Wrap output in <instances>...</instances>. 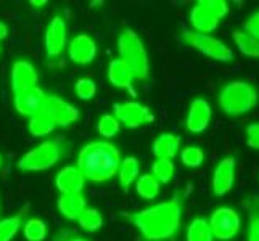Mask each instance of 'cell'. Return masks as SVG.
Returning a JSON list of instances; mask_svg holds the SVG:
<instances>
[{"mask_svg": "<svg viewBox=\"0 0 259 241\" xmlns=\"http://www.w3.org/2000/svg\"><path fill=\"white\" fill-rule=\"evenodd\" d=\"M211 116H212L211 105L204 98H195L190 103V110L189 114H187V121H185L187 130L192 133L204 132L209 126Z\"/></svg>", "mask_w": 259, "mask_h": 241, "instance_id": "5bb4252c", "label": "cell"}, {"mask_svg": "<svg viewBox=\"0 0 259 241\" xmlns=\"http://www.w3.org/2000/svg\"><path fill=\"white\" fill-rule=\"evenodd\" d=\"M182 40L190 45L192 49L198 50L203 55H206L208 58H212L216 61H222V63H227V61L234 60V52L229 49L222 40L212 37L209 34H198L195 31H185L182 32Z\"/></svg>", "mask_w": 259, "mask_h": 241, "instance_id": "52a82bcc", "label": "cell"}, {"mask_svg": "<svg viewBox=\"0 0 259 241\" xmlns=\"http://www.w3.org/2000/svg\"><path fill=\"white\" fill-rule=\"evenodd\" d=\"M243 28H245L243 31L249 32L259 42V10L254 12L251 16L248 18V20L245 21V24H243Z\"/></svg>", "mask_w": 259, "mask_h": 241, "instance_id": "e575fe53", "label": "cell"}, {"mask_svg": "<svg viewBox=\"0 0 259 241\" xmlns=\"http://www.w3.org/2000/svg\"><path fill=\"white\" fill-rule=\"evenodd\" d=\"M69 60L76 65H89L97 57V43L87 34H79L68 45Z\"/></svg>", "mask_w": 259, "mask_h": 241, "instance_id": "2e32d148", "label": "cell"}, {"mask_svg": "<svg viewBox=\"0 0 259 241\" xmlns=\"http://www.w3.org/2000/svg\"><path fill=\"white\" fill-rule=\"evenodd\" d=\"M118 52L119 58L127 65L131 73L136 80H144L148 79L150 74V61H148V53L144 45V42L137 35L136 31L126 29L119 34L118 37Z\"/></svg>", "mask_w": 259, "mask_h": 241, "instance_id": "277c9868", "label": "cell"}, {"mask_svg": "<svg viewBox=\"0 0 259 241\" xmlns=\"http://www.w3.org/2000/svg\"><path fill=\"white\" fill-rule=\"evenodd\" d=\"M246 145L259 151V122L249 124L246 127Z\"/></svg>", "mask_w": 259, "mask_h": 241, "instance_id": "836d02e7", "label": "cell"}, {"mask_svg": "<svg viewBox=\"0 0 259 241\" xmlns=\"http://www.w3.org/2000/svg\"><path fill=\"white\" fill-rule=\"evenodd\" d=\"M181 161L187 167H200L204 161V151L200 147H187L182 150Z\"/></svg>", "mask_w": 259, "mask_h": 241, "instance_id": "1f68e13d", "label": "cell"}, {"mask_svg": "<svg viewBox=\"0 0 259 241\" xmlns=\"http://www.w3.org/2000/svg\"><path fill=\"white\" fill-rule=\"evenodd\" d=\"M108 80L111 82V85H114L116 88H126V90H132V80L134 76L131 73V69L127 68V65L124 63L121 58H114L110 61L108 65Z\"/></svg>", "mask_w": 259, "mask_h": 241, "instance_id": "ac0fdd59", "label": "cell"}, {"mask_svg": "<svg viewBox=\"0 0 259 241\" xmlns=\"http://www.w3.org/2000/svg\"><path fill=\"white\" fill-rule=\"evenodd\" d=\"M68 43V26L61 16L52 18L46 29V53L47 58H58Z\"/></svg>", "mask_w": 259, "mask_h": 241, "instance_id": "8fae6325", "label": "cell"}, {"mask_svg": "<svg viewBox=\"0 0 259 241\" xmlns=\"http://www.w3.org/2000/svg\"><path fill=\"white\" fill-rule=\"evenodd\" d=\"M113 111H114V118L119 121V124H124L129 129H137L140 126L151 124L155 121V116L150 111L148 106L134 100L114 103Z\"/></svg>", "mask_w": 259, "mask_h": 241, "instance_id": "ba28073f", "label": "cell"}, {"mask_svg": "<svg viewBox=\"0 0 259 241\" xmlns=\"http://www.w3.org/2000/svg\"><path fill=\"white\" fill-rule=\"evenodd\" d=\"M10 84L15 97L35 87V84H37V71H35L34 65L26 60H18L12 66Z\"/></svg>", "mask_w": 259, "mask_h": 241, "instance_id": "7c38bea8", "label": "cell"}, {"mask_svg": "<svg viewBox=\"0 0 259 241\" xmlns=\"http://www.w3.org/2000/svg\"><path fill=\"white\" fill-rule=\"evenodd\" d=\"M159 188H161V183L151 174H142L136 180V191L144 200H155L159 195Z\"/></svg>", "mask_w": 259, "mask_h": 241, "instance_id": "603a6c76", "label": "cell"}, {"mask_svg": "<svg viewBox=\"0 0 259 241\" xmlns=\"http://www.w3.org/2000/svg\"><path fill=\"white\" fill-rule=\"evenodd\" d=\"M176 174V166L171 159H156L151 166V175L159 183H169Z\"/></svg>", "mask_w": 259, "mask_h": 241, "instance_id": "484cf974", "label": "cell"}, {"mask_svg": "<svg viewBox=\"0 0 259 241\" xmlns=\"http://www.w3.org/2000/svg\"><path fill=\"white\" fill-rule=\"evenodd\" d=\"M63 156V147L57 140L42 141L18 161V167L24 172H42L53 167Z\"/></svg>", "mask_w": 259, "mask_h": 241, "instance_id": "8992f818", "label": "cell"}, {"mask_svg": "<svg viewBox=\"0 0 259 241\" xmlns=\"http://www.w3.org/2000/svg\"><path fill=\"white\" fill-rule=\"evenodd\" d=\"M121 153L110 141L95 140L87 143L77 156V169L84 174L85 180L94 183L108 182L118 174Z\"/></svg>", "mask_w": 259, "mask_h": 241, "instance_id": "7a4b0ae2", "label": "cell"}, {"mask_svg": "<svg viewBox=\"0 0 259 241\" xmlns=\"http://www.w3.org/2000/svg\"><path fill=\"white\" fill-rule=\"evenodd\" d=\"M139 172H140V164L136 156H127L121 159V164L118 169V178H119L122 190H127L129 186L137 180Z\"/></svg>", "mask_w": 259, "mask_h": 241, "instance_id": "44dd1931", "label": "cell"}, {"mask_svg": "<svg viewBox=\"0 0 259 241\" xmlns=\"http://www.w3.org/2000/svg\"><path fill=\"white\" fill-rule=\"evenodd\" d=\"M259 102L257 90L253 84L245 80H234L221 88L218 103L226 116L238 118L254 110Z\"/></svg>", "mask_w": 259, "mask_h": 241, "instance_id": "3957f363", "label": "cell"}, {"mask_svg": "<svg viewBox=\"0 0 259 241\" xmlns=\"http://www.w3.org/2000/svg\"><path fill=\"white\" fill-rule=\"evenodd\" d=\"M71 241H87V239H84V238H73Z\"/></svg>", "mask_w": 259, "mask_h": 241, "instance_id": "74e56055", "label": "cell"}, {"mask_svg": "<svg viewBox=\"0 0 259 241\" xmlns=\"http://www.w3.org/2000/svg\"><path fill=\"white\" fill-rule=\"evenodd\" d=\"M42 113H46L58 127H69L79 119V111L76 106L61 100L57 95H47Z\"/></svg>", "mask_w": 259, "mask_h": 241, "instance_id": "30bf717a", "label": "cell"}, {"mask_svg": "<svg viewBox=\"0 0 259 241\" xmlns=\"http://www.w3.org/2000/svg\"><path fill=\"white\" fill-rule=\"evenodd\" d=\"M181 150V138L174 133H161L153 141V155L156 159H172Z\"/></svg>", "mask_w": 259, "mask_h": 241, "instance_id": "ffe728a7", "label": "cell"}, {"mask_svg": "<svg viewBox=\"0 0 259 241\" xmlns=\"http://www.w3.org/2000/svg\"><path fill=\"white\" fill-rule=\"evenodd\" d=\"M29 4H31V5H34L35 8H42V7H46L49 2H47V0H39V2H37V0H31Z\"/></svg>", "mask_w": 259, "mask_h": 241, "instance_id": "8d00e7d4", "label": "cell"}, {"mask_svg": "<svg viewBox=\"0 0 259 241\" xmlns=\"http://www.w3.org/2000/svg\"><path fill=\"white\" fill-rule=\"evenodd\" d=\"M249 225H248V241H259V198L246 203Z\"/></svg>", "mask_w": 259, "mask_h": 241, "instance_id": "f546056e", "label": "cell"}, {"mask_svg": "<svg viewBox=\"0 0 259 241\" xmlns=\"http://www.w3.org/2000/svg\"><path fill=\"white\" fill-rule=\"evenodd\" d=\"M23 233L28 241H44L47 236V225L40 219H29L23 224Z\"/></svg>", "mask_w": 259, "mask_h": 241, "instance_id": "4316f807", "label": "cell"}, {"mask_svg": "<svg viewBox=\"0 0 259 241\" xmlns=\"http://www.w3.org/2000/svg\"><path fill=\"white\" fill-rule=\"evenodd\" d=\"M79 225H81L85 231H97L103 227V217L102 214L94 208H85L84 212L77 219Z\"/></svg>", "mask_w": 259, "mask_h": 241, "instance_id": "f1b7e54d", "label": "cell"}, {"mask_svg": "<svg viewBox=\"0 0 259 241\" xmlns=\"http://www.w3.org/2000/svg\"><path fill=\"white\" fill-rule=\"evenodd\" d=\"M7 35H8V28H7V24L0 21V40L7 39Z\"/></svg>", "mask_w": 259, "mask_h": 241, "instance_id": "d590c367", "label": "cell"}, {"mask_svg": "<svg viewBox=\"0 0 259 241\" xmlns=\"http://www.w3.org/2000/svg\"><path fill=\"white\" fill-rule=\"evenodd\" d=\"M55 122H53L46 113H37L32 118H29V124H28V129L29 133L34 137H46L49 133H52L55 130Z\"/></svg>", "mask_w": 259, "mask_h": 241, "instance_id": "d4e9b609", "label": "cell"}, {"mask_svg": "<svg viewBox=\"0 0 259 241\" xmlns=\"http://www.w3.org/2000/svg\"><path fill=\"white\" fill-rule=\"evenodd\" d=\"M74 90L81 100H92L97 93V85L91 77H81L76 80Z\"/></svg>", "mask_w": 259, "mask_h": 241, "instance_id": "d6a6232c", "label": "cell"}, {"mask_svg": "<svg viewBox=\"0 0 259 241\" xmlns=\"http://www.w3.org/2000/svg\"><path fill=\"white\" fill-rule=\"evenodd\" d=\"M234 42L240 53L249 58H259V42L246 31H234Z\"/></svg>", "mask_w": 259, "mask_h": 241, "instance_id": "7402d4cb", "label": "cell"}, {"mask_svg": "<svg viewBox=\"0 0 259 241\" xmlns=\"http://www.w3.org/2000/svg\"><path fill=\"white\" fill-rule=\"evenodd\" d=\"M2 163H4V159H2V155H0V166H2Z\"/></svg>", "mask_w": 259, "mask_h": 241, "instance_id": "f35d334b", "label": "cell"}, {"mask_svg": "<svg viewBox=\"0 0 259 241\" xmlns=\"http://www.w3.org/2000/svg\"><path fill=\"white\" fill-rule=\"evenodd\" d=\"M227 13L229 4L226 0H200L190 12V24L195 32L209 34L218 29Z\"/></svg>", "mask_w": 259, "mask_h": 241, "instance_id": "5b68a950", "label": "cell"}, {"mask_svg": "<svg viewBox=\"0 0 259 241\" xmlns=\"http://www.w3.org/2000/svg\"><path fill=\"white\" fill-rule=\"evenodd\" d=\"M235 158H224L214 169L212 174V193L216 196L227 195L235 183Z\"/></svg>", "mask_w": 259, "mask_h": 241, "instance_id": "4fadbf2b", "label": "cell"}, {"mask_svg": "<svg viewBox=\"0 0 259 241\" xmlns=\"http://www.w3.org/2000/svg\"><path fill=\"white\" fill-rule=\"evenodd\" d=\"M187 241H214L212 231L206 219L196 217L187 228Z\"/></svg>", "mask_w": 259, "mask_h": 241, "instance_id": "cb8c5ba5", "label": "cell"}, {"mask_svg": "<svg viewBox=\"0 0 259 241\" xmlns=\"http://www.w3.org/2000/svg\"><path fill=\"white\" fill-rule=\"evenodd\" d=\"M23 212L0 220V241H12L21 228Z\"/></svg>", "mask_w": 259, "mask_h": 241, "instance_id": "83f0119b", "label": "cell"}, {"mask_svg": "<svg viewBox=\"0 0 259 241\" xmlns=\"http://www.w3.org/2000/svg\"><path fill=\"white\" fill-rule=\"evenodd\" d=\"M87 208L85 198L82 193H73V195H61L58 198V211L61 216L68 220H77L79 216Z\"/></svg>", "mask_w": 259, "mask_h": 241, "instance_id": "d6986e66", "label": "cell"}, {"mask_svg": "<svg viewBox=\"0 0 259 241\" xmlns=\"http://www.w3.org/2000/svg\"><path fill=\"white\" fill-rule=\"evenodd\" d=\"M126 219L150 241L169 239L181 228L182 201L176 195L169 201L158 203L151 208L126 214Z\"/></svg>", "mask_w": 259, "mask_h": 241, "instance_id": "6da1fadb", "label": "cell"}, {"mask_svg": "<svg viewBox=\"0 0 259 241\" xmlns=\"http://www.w3.org/2000/svg\"><path fill=\"white\" fill-rule=\"evenodd\" d=\"M121 124L113 114H103L97 124V132L105 138H111L119 132Z\"/></svg>", "mask_w": 259, "mask_h": 241, "instance_id": "4dcf8cb0", "label": "cell"}, {"mask_svg": "<svg viewBox=\"0 0 259 241\" xmlns=\"http://www.w3.org/2000/svg\"><path fill=\"white\" fill-rule=\"evenodd\" d=\"M55 183L61 195L82 193L85 185V177L77 169V166H66L57 174Z\"/></svg>", "mask_w": 259, "mask_h": 241, "instance_id": "e0dca14e", "label": "cell"}, {"mask_svg": "<svg viewBox=\"0 0 259 241\" xmlns=\"http://www.w3.org/2000/svg\"><path fill=\"white\" fill-rule=\"evenodd\" d=\"M47 93L42 90L40 87H32L29 90H26L20 95L15 97V110L20 113L21 116H26V118H32L37 113L42 111L44 103H46Z\"/></svg>", "mask_w": 259, "mask_h": 241, "instance_id": "9a60e30c", "label": "cell"}, {"mask_svg": "<svg viewBox=\"0 0 259 241\" xmlns=\"http://www.w3.org/2000/svg\"><path fill=\"white\" fill-rule=\"evenodd\" d=\"M209 228L212 231V236L221 241L232 239L240 230L242 225V219H240L238 212L232 208H218L211 214L208 220Z\"/></svg>", "mask_w": 259, "mask_h": 241, "instance_id": "9c48e42d", "label": "cell"}]
</instances>
